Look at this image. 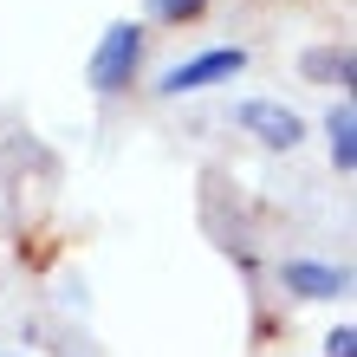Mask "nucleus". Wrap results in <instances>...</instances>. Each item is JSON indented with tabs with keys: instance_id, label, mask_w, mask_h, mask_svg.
Listing matches in <instances>:
<instances>
[{
	"instance_id": "obj_1",
	"label": "nucleus",
	"mask_w": 357,
	"mask_h": 357,
	"mask_svg": "<svg viewBox=\"0 0 357 357\" xmlns=\"http://www.w3.org/2000/svg\"><path fill=\"white\" fill-rule=\"evenodd\" d=\"M137 59H143V26H137V20H117V26H104L98 52H91V66H85L91 91H98V98H117V91L137 78Z\"/></svg>"
},
{
	"instance_id": "obj_2",
	"label": "nucleus",
	"mask_w": 357,
	"mask_h": 357,
	"mask_svg": "<svg viewBox=\"0 0 357 357\" xmlns=\"http://www.w3.org/2000/svg\"><path fill=\"white\" fill-rule=\"evenodd\" d=\"M247 66V52L241 46H215V52H195V59H182V66H169L156 78V91L162 98H182V91H208V85H227Z\"/></svg>"
},
{
	"instance_id": "obj_3",
	"label": "nucleus",
	"mask_w": 357,
	"mask_h": 357,
	"mask_svg": "<svg viewBox=\"0 0 357 357\" xmlns=\"http://www.w3.org/2000/svg\"><path fill=\"white\" fill-rule=\"evenodd\" d=\"M234 123H241L247 137H260L266 150H292V143L305 137L299 111H286V104H273V98H241L234 104Z\"/></svg>"
},
{
	"instance_id": "obj_4",
	"label": "nucleus",
	"mask_w": 357,
	"mask_h": 357,
	"mask_svg": "<svg viewBox=\"0 0 357 357\" xmlns=\"http://www.w3.org/2000/svg\"><path fill=\"white\" fill-rule=\"evenodd\" d=\"M280 280H286V292H299V299H344L351 292V273L325 266V260H286Z\"/></svg>"
},
{
	"instance_id": "obj_5",
	"label": "nucleus",
	"mask_w": 357,
	"mask_h": 357,
	"mask_svg": "<svg viewBox=\"0 0 357 357\" xmlns=\"http://www.w3.org/2000/svg\"><path fill=\"white\" fill-rule=\"evenodd\" d=\"M325 130H331V162H338V176H351V169H357V111H351L344 98L331 104Z\"/></svg>"
},
{
	"instance_id": "obj_6",
	"label": "nucleus",
	"mask_w": 357,
	"mask_h": 357,
	"mask_svg": "<svg viewBox=\"0 0 357 357\" xmlns=\"http://www.w3.org/2000/svg\"><path fill=\"white\" fill-rule=\"evenodd\" d=\"M325 357H357V331H351V325H338V331L325 338Z\"/></svg>"
},
{
	"instance_id": "obj_7",
	"label": "nucleus",
	"mask_w": 357,
	"mask_h": 357,
	"mask_svg": "<svg viewBox=\"0 0 357 357\" xmlns=\"http://www.w3.org/2000/svg\"><path fill=\"white\" fill-rule=\"evenodd\" d=\"M202 7H208V0H156L162 20H188V13H202Z\"/></svg>"
}]
</instances>
